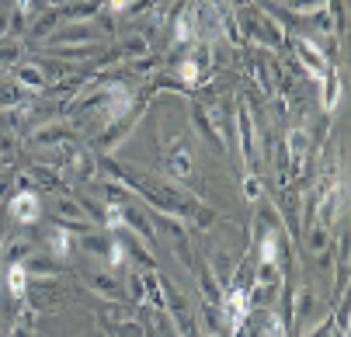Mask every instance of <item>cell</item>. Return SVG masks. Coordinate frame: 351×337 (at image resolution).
Masks as SVG:
<instances>
[{
  "mask_svg": "<svg viewBox=\"0 0 351 337\" xmlns=\"http://www.w3.org/2000/svg\"><path fill=\"white\" fill-rule=\"evenodd\" d=\"M11 216H14L21 226H32V223H38V216H42V202L32 195V191H21V195L11 199Z\"/></svg>",
  "mask_w": 351,
  "mask_h": 337,
  "instance_id": "obj_1",
  "label": "cell"
},
{
  "mask_svg": "<svg viewBox=\"0 0 351 337\" xmlns=\"http://www.w3.org/2000/svg\"><path fill=\"white\" fill-rule=\"evenodd\" d=\"M237 125H240V139H243V157L254 160V125H250V112L243 101L237 105Z\"/></svg>",
  "mask_w": 351,
  "mask_h": 337,
  "instance_id": "obj_2",
  "label": "cell"
},
{
  "mask_svg": "<svg viewBox=\"0 0 351 337\" xmlns=\"http://www.w3.org/2000/svg\"><path fill=\"white\" fill-rule=\"evenodd\" d=\"M310 337H330V320H324V323H320V327H317Z\"/></svg>",
  "mask_w": 351,
  "mask_h": 337,
  "instance_id": "obj_18",
  "label": "cell"
},
{
  "mask_svg": "<svg viewBox=\"0 0 351 337\" xmlns=\"http://www.w3.org/2000/svg\"><path fill=\"white\" fill-rule=\"evenodd\" d=\"M18 84L28 87V90H42V87H45V73H42V66H35V63L18 66Z\"/></svg>",
  "mask_w": 351,
  "mask_h": 337,
  "instance_id": "obj_3",
  "label": "cell"
},
{
  "mask_svg": "<svg viewBox=\"0 0 351 337\" xmlns=\"http://www.w3.org/2000/svg\"><path fill=\"white\" fill-rule=\"evenodd\" d=\"M60 38H87V42H94L97 35H94V32H87V28H66Z\"/></svg>",
  "mask_w": 351,
  "mask_h": 337,
  "instance_id": "obj_16",
  "label": "cell"
},
{
  "mask_svg": "<svg viewBox=\"0 0 351 337\" xmlns=\"http://www.w3.org/2000/svg\"><path fill=\"white\" fill-rule=\"evenodd\" d=\"M25 11H32V0H18V14H25Z\"/></svg>",
  "mask_w": 351,
  "mask_h": 337,
  "instance_id": "obj_19",
  "label": "cell"
},
{
  "mask_svg": "<svg viewBox=\"0 0 351 337\" xmlns=\"http://www.w3.org/2000/svg\"><path fill=\"white\" fill-rule=\"evenodd\" d=\"M334 98H337V80L330 77V84H327V90H324V108H330V105H334Z\"/></svg>",
  "mask_w": 351,
  "mask_h": 337,
  "instance_id": "obj_17",
  "label": "cell"
},
{
  "mask_svg": "<svg viewBox=\"0 0 351 337\" xmlns=\"http://www.w3.org/2000/svg\"><path fill=\"white\" fill-rule=\"evenodd\" d=\"M97 11V0H80V4H70V8H63V14L66 18H87V14H94Z\"/></svg>",
  "mask_w": 351,
  "mask_h": 337,
  "instance_id": "obj_8",
  "label": "cell"
},
{
  "mask_svg": "<svg viewBox=\"0 0 351 337\" xmlns=\"http://www.w3.org/2000/svg\"><path fill=\"white\" fill-rule=\"evenodd\" d=\"M132 122H136V115H129L125 122H119V125H112L108 132H101V136H97V139H94V147H97V150H108V147H112V139H119V136H125V129H129Z\"/></svg>",
  "mask_w": 351,
  "mask_h": 337,
  "instance_id": "obj_6",
  "label": "cell"
},
{
  "mask_svg": "<svg viewBox=\"0 0 351 337\" xmlns=\"http://www.w3.org/2000/svg\"><path fill=\"white\" fill-rule=\"evenodd\" d=\"M289 150H292L295 160L303 157V150H306V132H292V136H289Z\"/></svg>",
  "mask_w": 351,
  "mask_h": 337,
  "instance_id": "obj_12",
  "label": "cell"
},
{
  "mask_svg": "<svg viewBox=\"0 0 351 337\" xmlns=\"http://www.w3.org/2000/svg\"><path fill=\"white\" fill-rule=\"evenodd\" d=\"M247 306H250V299L240 292V288H237V292L230 296V303H226V310H230V327L237 330L240 323H243V316H247Z\"/></svg>",
  "mask_w": 351,
  "mask_h": 337,
  "instance_id": "obj_4",
  "label": "cell"
},
{
  "mask_svg": "<svg viewBox=\"0 0 351 337\" xmlns=\"http://www.w3.org/2000/svg\"><path fill=\"white\" fill-rule=\"evenodd\" d=\"M53 21H56V11H49V14H42V18L35 21V28H32V32H35V35H45L49 28H53Z\"/></svg>",
  "mask_w": 351,
  "mask_h": 337,
  "instance_id": "obj_14",
  "label": "cell"
},
{
  "mask_svg": "<svg viewBox=\"0 0 351 337\" xmlns=\"http://www.w3.org/2000/svg\"><path fill=\"white\" fill-rule=\"evenodd\" d=\"M35 139H38V142H45V139H49V142H56V139H70V129H66V125H49V129H38V132H35Z\"/></svg>",
  "mask_w": 351,
  "mask_h": 337,
  "instance_id": "obj_9",
  "label": "cell"
},
{
  "mask_svg": "<svg viewBox=\"0 0 351 337\" xmlns=\"http://www.w3.org/2000/svg\"><path fill=\"white\" fill-rule=\"evenodd\" d=\"M25 271H38V275H56V264H53V261H45V258H32Z\"/></svg>",
  "mask_w": 351,
  "mask_h": 337,
  "instance_id": "obj_11",
  "label": "cell"
},
{
  "mask_svg": "<svg viewBox=\"0 0 351 337\" xmlns=\"http://www.w3.org/2000/svg\"><path fill=\"white\" fill-rule=\"evenodd\" d=\"M243 195H247V199H261V181H258L254 174L243 181Z\"/></svg>",
  "mask_w": 351,
  "mask_h": 337,
  "instance_id": "obj_13",
  "label": "cell"
},
{
  "mask_svg": "<svg viewBox=\"0 0 351 337\" xmlns=\"http://www.w3.org/2000/svg\"><path fill=\"white\" fill-rule=\"evenodd\" d=\"M4 28H8V14L0 11V35H4Z\"/></svg>",
  "mask_w": 351,
  "mask_h": 337,
  "instance_id": "obj_20",
  "label": "cell"
},
{
  "mask_svg": "<svg viewBox=\"0 0 351 337\" xmlns=\"http://www.w3.org/2000/svg\"><path fill=\"white\" fill-rule=\"evenodd\" d=\"M8 288H11V296H14V299H21V296L28 292V271H25L18 261H14L11 271H8Z\"/></svg>",
  "mask_w": 351,
  "mask_h": 337,
  "instance_id": "obj_5",
  "label": "cell"
},
{
  "mask_svg": "<svg viewBox=\"0 0 351 337\" xmlns=\"http://www.w3.org/2000/svg\"><path fill=\"white\" fill-rule=\"evenodd\" d=\"M49 247H53V251H56L60 258H66V254H70V247H73V244H70V233L56 226L53 233H49Z\"/></svg>",
  "mask_w": 351,
  "mask_h": 337,
  "instance_id": "obj_7",
  "label": "cell"
},
{
  "mask_svg": "<svg viewBox=\"0 0 351 337\" xmlns=\"http://www.w3.org/2000/svg\"><path fill=\"white\" fill-rule=\"evenodd\" d=\"M90 285L97 288V292H105V296H112V299L119 296V288H115V282H112L108 275H94V282H90Z\"/></svg>",
  "mask_w": 351,
  "mask_h": 337,
  "instance_id": "obj_10",
  "label": "cell"
},
{
  "mask_svg": "<svg viewBox=\"0 0 351 337\" xmlns=\"http://www.w3.org/2000/svg\"><path fill=\"white\" fill-rule=\"evenodd\" d=\"M285 4H289L292 11H317L324 0H285Z\"/></svg>",
  "mask_w": 351,
  "mask_h": 337,
  "instance_id": "obj_15",
  "label": "cell"
}]
</instances>
